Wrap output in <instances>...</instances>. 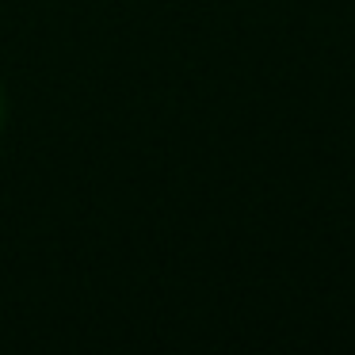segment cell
Listing matches in <instances>:
<instances>
[{
	"instance_id": "obj_1",
	"label": "cell",
	"mask_w": 355,
	"mask_h": 355,
	"mask_svg": "<svg viewBox=\"0 0 355 355\" xmlns=\"http://www.w3.org/2000/svg\"><path fill=\"white\" fill-rule=\"evenodd\" d=\"M4 119H8V96H4V88H0V130H4Z\"/></svg>"
}]
</instances>
